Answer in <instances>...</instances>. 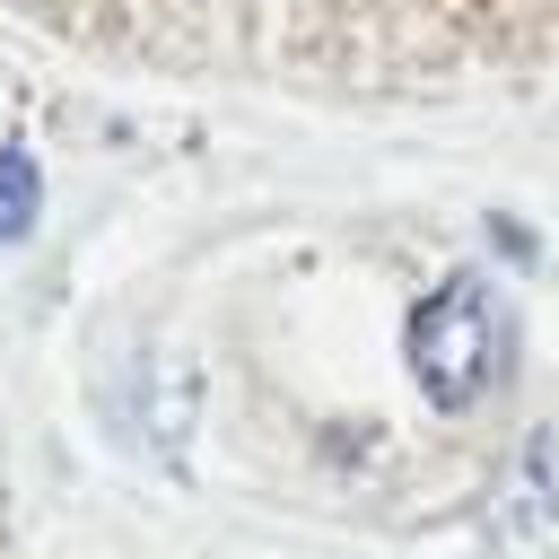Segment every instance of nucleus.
Instances as JSON below:
<instances>
[{
    "mask_svg": "<svg viewBox=\"0 0 559 559\" xmlns=\"http://www.w3.org/2000/svg\"><path fill=\"white\" fill-rule=\"evenodd\" d=\"M489 367H498L489 288H480V280L437 288V297L411 314V376H419V393H428L437 411H463V402H480Z\"/></svg>",
    "mask_w": 559,
    "mask_h": 559,
    "instance_id": "obj_1",
    "label": "nucleus"
},
{
    "mask_svg": "<svg viewBox=\"0 0 559 559\" xmlns=\"http://www.w3.org/2000/svg\"><path fill=\"white\" fill-rule=\"evenodd\" d=\"M0 227H35V157L26 148H0Z\"/></svg>",
    "mask_w": 559,
    "mask_h": 559,
    "instance_id": "obj_2",
    "label": "nucleus"
}]
</instances>
